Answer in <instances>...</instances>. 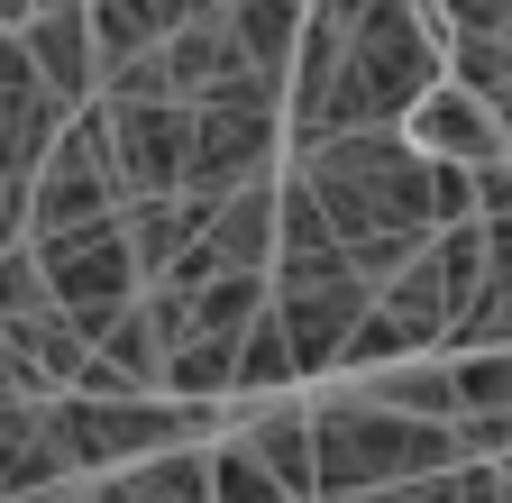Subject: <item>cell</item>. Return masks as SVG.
Wrapping results in <instances>:
<instances>
[{"mask_svg": "<svg viewBox=\"0 0 512 503\" xmlns=\"http://www.w3.org/2000/svg\"><path fill=\"white\" fill-rule=\"evenodd\" d=\"M238 449L266 467L293 503H320V467H311V403H247V421L229 430Z\"/></svg>", "mask_w": 512, "mask_h": 503, "instance_id": "cell-15", "label": "cell"}, {"mask_svg": "<svg viewBox=\"0 0 512 503\" xmlns=\"http://www.w3.org/2000/svg\"><path fill=\"white\" fill-rule=\"evenodd\" d=\"M403 138L430 156V165H467V174H485V165H512V147H503V129H494V110L467 92V83H439L412 119H403Z\"/></svg>", "mask_w": 512, "mask_h": 503, "instance_id": "cell-13", "label": "cell"}, {"mask_svg": "<svg viewBox=\"0 0 512 503\" xmlns=\"http://www.w3.org/2000/svg\"><path fill=\"white\" fill-rule=\"evenodd\" d=\"M28 257H37V275H46L55 311H64L83 339H92V330H110L119 311L147 293V275H138V257H128V229H119V220H83V229L28 238Z\"/></svg>", "mask_w": 512, "mask_h": 503, "instance_id": "cell-6", "label": "cell"}, {"mask_svg": "<svg viewBox=\"0 0 512 503\" xmlns=\"http://www.w3.org/2000/svg\"><path fill=\"white\" fill-rule=\"evenodd\" d=\"M229 0H92V46H101V74L110 65H138V55L174 46L192 19H220Z\"/></svg>", "mask_w": 512, "mask_h": 503, "instance_id": "cell-14", "label": "cell"}, {"mask_svg": "<svg viewBox=\"0 0 512 503\" xmlns=\"http://www.w3.org/2000/svg\"><path fill=\"white\" fill-rule=\"evenodd\" d=\"M266 275H220L202 293H183V321L165 330V394L174 403H220L238 385V348L266 311Z\"/></svg>", "mask_w": 512, "mask_h": 503, "instance_id": "cell-5", "label": "cell"}, {"mask_svg": "<svg viewBox=\"0 0 512 503\" xmlns=\"http://www.w3.org/2000/svg\"><path fill=\"white\" fill-rule=\"evenodd\" d=\"M448 385H458V421H476V412H512V348L448 357Z\"/></svg>", "mask_w": 512, "mask_h": 503, "instance_id": "cell-23", "label": "cell"}, {"mask_svg": "<svg viewBox=\"0 0 512 503\" xmlns=\"http://www.w3.org/2000/svg\"><path fill=\"white\" fill-rule=\"evenodd\" d=\"M28 503H92V485H83V476H64V485H46V494H28Z\"/></svg>", "mask_w": 512, "mask_h": 503, "instance_id": "cell-31", "label": "cell"}, {"mask_svg": "<svg viewBox=\"0 0 512 503\" xmlns=\"http://www.w3.org/2000/svg\"><path fill=\"white\" fill-rule=\"evenodd\" d=\"M275 385H302V366H293V339H284L275 302H266V311H256V330H247V348H238V385L229 394H275Z\"/></svg>", "mask_w": 512, "mask_h": 503, "instance_id": "cell-22", "label": "cell"}, {"mask_svg": "<svg viewBox=\"0 0 512 503\" xmlns=\"http://www.w3.org/2000/svg\"><path fill=\"white\" fill-rule=\"evenodd\" d=\"M284 174H302V193L320 202L330 238L348 247V266L366 284H394L421 247L439 238L430 229V156L403 129L330 138V147H311V156H284Z\"/></svg>", "mask_w": 512, "mask_h": 503, "instance_id": "cell-2", "label": "cell"}, {"mask_svg": "<svg viewBox=\"0 0 512 503\" xmlns=\"http://www.w3.org/2000/svg\"><path fill=\"white\" fill-rule=\"evenodd\" d=\"M357 394H366V403H384V412H412V421L458 430V385H448V366H430V357L384 366V375H357Z\"/></svg>", "mask_w": 512, "mask_h": 503, "instance_id": "cell-21", "label": "cell"}, {"mask_svg": "<svg viewBox=\"0 0 512 503\" xmlns=\"http://www.w3.org/2000/svg\"><path fill=\"white\" fill-rule=\"evenodd\" d=\"M211 503H293V494H284V485L220 430V439H211Z\"/></svg>", "mask_w": 512, "mask_h": 503, "instance_id": "cell-24", "label": "cell"}, {"mask_svg": "<svg viewBox=\"0 0 512 503\" xmlns=\"http://www.w3.org/2000/svg\"><path fill=\"white\" fill-rule=\"evenodd\" d=\"M494 476H503V485H512V458H494Z\"/></svg>", "mask_w": 512, "mask_h": 503, "instance_id": "cell-33", "label": "cell"}, {"mask_svg": "<svg viewBox=\"0 0 512 503\" xmlns=\"http://www.w3.org/2000/svg\"><path fill=\"white\" fill-rule=\"evenodd\" d=\"M485 110H494V129H503V147H512V74H503V83L485 92Z\"/></svg>", "mask_w": 512, "mask_h": 503, "instance_id": "cell-30", "label": "cell"}, {"mask_svg": "<svg viewBox=\"0 0 512 503\" xmlns=\"http://www.w3.org/2000/svg\"><path fill=\"white\" fill-rule=\"evenodd\" d=\"M211 211L220 202H192V193H174V202H128L119 211V229H128V257H138V275H147V293L192 257V247L211 238Z\"/></svg>", "mask_w": 512, "mask_h": 503, "instance_id": "cell-16", "label": "cell"}, {"mask_svg": "<svg viewBox=\"0 0 512 503\" xmlns=\"http://www.w3.org/2000/svg\"><path fill=\"white\" fill-rule=\"evenodd\" d=\"M357 503H458V467H448V476H421V485H384V494H357Z\"/></svg>", "mask_w": 512, "mask_h": 503, "instance_id": "cell-27", "label": "cell"}, {"mask_svg": "<svg viewBox=\"0 0 512 503\" xmlns=\"http://www.w3.org/2000/svg\"><path fill=\"white\" fill-rule=\"evenodd\" d=\"M0 403H46L28 375H19V357H10V348H0Z\"/></svg>", "mask_w": 512, "mask_h": 503, "instance_id": "cell-29", "label": "cell"}, {"mask_svg": "<svg viewBox=\"0 0 512 503\" xmlns=\"http://www.w3.org/2000/svg\"><path fill=\"white\" fill-rule=\"evenodd\" d=\"M92 503H211V449H165L147 467L92 476Z\"/></svg>", "mask_w": 512, "mask_h": 503, "instance_id": "cell-19", "label": "cell"}, {"mask_svg": "<svg viewBox=\"0 0 512 503\" xmlns=\"http://www.w3.org/2000/svg\"><path fill=\"white\" fill-rule=\"evenodd\" d=\"M64 119H74V110L46 92V74H37V55L19 46V28H0V174L37 183V165L64 138Z\"/></svg>", "mask_w": 512, "mask_h": 503, "instance_id": "cell-10", "label": "cell"}, {"mask_svg": "<svg viewBox=\"0 0 512 503\" xmlns=\"http://www.w3.org/2000/svg\"><path fill=\"white\" fill-rule=\"evenodd\" d=\"M46 485H64V467H55V449H46L37 403H0V503H28V494H46Z\"/></svg>", "mask_w": 512, "mask_h": 503, "instance_id": "cell-20", "label": "cell"}, {"mask_svg": "<svg viewBox=\"0 0 512 503\" xmlns=\"http://www.w3.org/2000/svg\"><path fill=\"white\" fill-rule=\"evenodd\" d=\"M110 119V165L128 202H174L192 165V110L183 101H101Z\"/></svg>", "mask_w": 512, "mask_h": 503, "instance_id": "cell-9", "label": "cell"}, {"mask_svg": "<svg viewBox=\"0 0 512 503\" xmlns=\"http://www.w3.org/2000/svg\"><path fill=\"white\" fill-rule=\"evenodd\" d=\"M28 10H37V0H0V28H28Z\"/></svg>", "mask_w": 512, "mask_h": 503, "instance_id": "cell-32", "label": "cell"}, {"mask_svg": "<svg viewBox=\"0 0 512 503\" xmlns=\"http://www.w3.org/2000/svg\"><path fill=\"white\" fill-rule=\"evenodd\" d=\"M46 449L64 476H119V467H147L165 449H211L220 421L211 403H174V394H46Z\"/></svg>", "mask_w": 512, "mask_h": 503, "instance_id": "cell-4", "label": "cell"}, {"mask_svg": "<svg viewBox=\"0 0 512 503\" xmlns=\"http://www.w3.org/2000/svg\"><path fill=\"white\" fill-rule=\"evenodd\" d=\"M128 193H119V165H110V119L101 101L64 119L55 156L37 165L28 183V238H55V229H83V220H119Z\"/></svg>", "mask_w": 512, "mask_h": 503, "instance_id": "cell-8", "label": "cell"}, {"mask_svg": "<svg viewBox=\"0 0 512 503\" xmlns=\"http://www.w3.org/2000/svg\"><path fill=\"white\" fill-rule=\"evenodd\" d=\"M202 257H211V275H275V183H247L211 211Z\"/></svg>", "mask_w": 512, "mask_h": 503, "instance_id": "cell-17", "label": "cell"}, {"mask_svg": "<svg viewBox=\"0 0 512 503\" xmlns=\"http://www.w3.org/2000/svg\"><path fill=\"white\" fill-rule=\"evenodd\" d=\"M439 83H448V28L430 0H311L284 83V156L403 129Z\"/></svg>", "mask_w": 512, "mask_h": 503, "instance_id": "cell-1", "label": "cell"}, {"mask_svg": "<svg viewBox=\"0 0 512 503\" xmlns=\"http://www.w3.org/2000/svg\"><path fill=\"white\" fill-rule=\"evenodd\" d=\"M311 467H320V503H357L384 485L448 476L467 458H458V430H439V421L384 412L366 394H330V403H311Z\"/></svg>", "mask_w": 512, "mask_h": 503, "instance_id": "cell-3", "label": "cell"}, {"mask_svg": "<svg viewBox=\"0 0 512 503\" xmlns=\"http://www.w3.org/2000/svg\"><path fill=\"white\" fill-rule=\"evenodd\" d=\"M302 10H311V0H229V37H238V55H247V65L256 74H266L275 92L293 83V46H302Z\"/></svg>", "mask_w": 512, "mask_h": 503, "instance_id": "cell-18", "label": "cell"}, {"mask_svg": "<svg viewBox=\"0 0 512 503\" xmlns=\"http://www.w3.org/2000/svg\"><path fill=\"white\" fill-rule=\"evenodd\" d=\"M28 311H55V293H46L28 247H10V257H0V321H28Z\"/></svg>", "mask_w": 512, "mask_h": 503, "instance_id": "cell-25", "label": "cell"}, {"mask_svg": "<svg viewBox=\"0 0 512 503\" xmlns=\"http://www.w3.org/2000/svg\"><path fill=\"white\" fill-rule=\"evenodd\" d=\"M19 46L37 55V74L64 110H92L101 101V46H92V0H37Z\"/></svg>", "mask_w": 512, "mask_h": 503, "instance_id": "cell-12", "label": "cell"}, {"mask_svg": "<svg viewBox=\"0 0 512 503\" xmlns=\"http://www.w3.org/2000/svg\"><path fill=\"white\" fill-rule=\"evenodd\" d=\"M275 174H284V101L247 92V101H202L192 110V165H183L192 202H229L247 183H275Z\"/></svg>", "mask_w": 512, "mask_h": 503, "instance_id": "cell-7", "label": "cell"}, {"mask_svg": "<svg viewBox=\"0 0 512 503\" xmlns=\"http://www.w3.org/2000/svg\"><path fill=\"white\" fill-rule=\"evenodd\" d=\"M10 247H28V183L0 174V257H10Z\"/></svg>", "mask_w": 512, "mask_h": 503, "instance_id": "cell-28", "label": "cell"}, {"mask_svg": "<svg viewBox=\"0 0 512 503\" xmlns=\"http://www.w3.org/2000/svg\"><path fill=\"white\" fill-rule=\"evenodd\" d=\"M476 220V174L467 165H430V229H458Z\"/></svg>", "mask_w": 512, "mask_h": 503, "instance_id": "cell-26", "label": "cell"}, {"mask_svg": "<svg viewBox=\"0 0 512 503\" xmlns=\"http://www.w3.org/2000/svg\"><path fill=\"white\" fill-rule=\"evenodd\" d=\"M156 65H165V92L183 101V110H202V101H247V92H266V101H284L266 74L238 55V37H229V19H192L174 46H156Z\"/></svg>", "mask_w": 512, "mask_h": 503, "instance_id": "cell-11", "label": "cell"}]
</instances>
